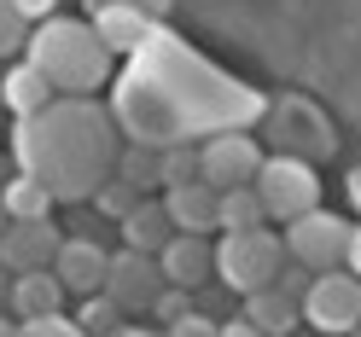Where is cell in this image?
<instances>
[{"label": "cell", "instance_id": "cell-1", "mask_svg": "<svg viewBox=\"0 0 361 337\" xmlns=\"http://www.w3.org/2000/svg\"><path fill=\"white\" fill-rule=\"evenodd\" d=\"M111 117L128 128L134 146L164 151L180 140L221 134V128H245L251 117H262V105L251 87L210 70L187 41L152 35L146 47L128 53V70L111 94Z\"/></svg>", "mask_w": 361, "mask_h": 337}, {"label": "cell", "instance_id": "cell-2", "mask_svg": "<svg viewBox=\"0 0 361 337\" xmlns=\"http://www.w3.org/2000/svg\"><path fill=\"white\" fill-rule=\"evenodd\" d=\"M12 151L24 174H35L59 204H76L99 192V181L117 169V128H111V110L87 105V94H71L18 117Z\"/></svg>", "mask_w": 361, "mask_h": 337}, {"label": "cell", "instance_id": "cell-3", "mask_svg": "<svg viewBox=\"0 0 361 337\" xmlns=\"http://www.w3.org/2000/svg\"><path fill=\"white\" fill-rule=\"evenodd\" d=\"M30 64H41V70L53 76L59 94H94V87L111 76V47L99 41L94 24H82V18H41L35 35L24 41Z\"/></svg>", "mask_w": 361, "mask_h": 337}, {"label": "cell", "instance_id": "cell-4", "mask_svg": "<svg viewBox=\"0 0 361 337\" xmlns=\"http://www.w3.org/2000/svg\"><path fill=\"white\" fill-rule=\"evenodd\" d=\"M286 262V239L280 233H262V227H245V233H228L216 244V274L228 291H262L274 285Z\"/></svg>", "mask_w": 361, "mask_h": 337}, {"label": "cell", "instance_id": "cell-5", "mask_svg": "<svg viewBox=\"0 0 361 337\" xmlns=\"http://www.w3.org/2000/svg\"><path fill=\"white\" fill-rule=\"evenodd\" d=\"M251 186L262 198L268 221H298V215H309L314 204H321V181H314V169L303 163V157H262Z\"/></svg>", "mask_w": 361, "mask_h": 337}, {"label": "cell", "instance_id": "cell-6", "mask_svg": "<svg viewBox=\"0 0 361 337\" xmlns=\"http://www.w3.org/2000/svg\"><path fill=\"white\" fill-rule=\"evenodd\" d=\"M298 308H303V326L344 337V331L361 326V279L350 274V267H326V274L309 279V291H303Z\"/></svg>", "mask_w": 361, "mask_h": 337}, {"label": "cell", "instance_id": "cell-7", "mask_svg": "<svg viewBox=\"0 0 361 337\" xmlns=\"http://www.w3.org/2000/svg\"><path fill=\"white\" fill-rule=\"evenodd\" d=\"M280 239H286V256H291V262H303V267H314V274H326V267H344L350 221H338V215H326L321 204H314L309 215L286 221Z\"/></svg>", "mask_w": 361, "mask_h": 337}, {"label": "cell", "instance_id": "cell-8", "mask_svg": "<svg viewBox=\"0 0 361 337\" xmlns=\"http://www.w3.org/2000/svg\"><path fill=\"white\" fill-rule=\"evenodd\" d=\"M164 285L169 279H164V267H157V256L134 250V244H123V250L111 256V267H105V297L117 303L123 314H152V297Z\"/></svg>", "mask_w": 361, "mask_h": 337}, {"label": "cell", "instance_id": "cell-9", "mask_svg": "<svg viewBox=\"0 0 361 337\" xmlns=\"http://www.w3.org/2000/svg\"><path fill=\"white\" fill-rule=\"evenodd\" d=\"M262 169V151L245 128H221V134H204V146H198V174H204L210 186H251Z\"/></svg>", "mask_w": 361, "mask_h": 337}, {"label": "cell", "instance_id": "cell-10", "mask_svg": "<svg viewBox=\"0 0 361 337\" xmlns=\"http://www.w3.org/2000/svg\"><path fill=\"white\" fill-rule=\"evenodd\" d=\"M53 256H59L53 215H41V221H6V233H0V267H6V274L53 267Z\"/></svg>", "mask_w": 361, "mask_h": 337}, {"label": "cell", "instance_id": "cell-11", "mask_svg": "<svg viewBox=\"0 0 361 337\" xmlns=\"http://www.w3.org/2000/svg\"><path fill=\"white\" fill-rule=\"evenodd\" d=\"M157 267H164V279H169V285L198 291V285L216 274V250H210V239H204V233H169V244L157 250Z\"/></svg>", "mask_w": 361, "mask_h": 337}, {"label": "cell", "instance_id": "cell-12", "mask_svg": "<svg viewBox=\"0 0 361 337\" xmlns=\"http://www.w3.org/2000/svg\"><path fill=\"white\" fill-rule=\"evenodd\" d=\"M105 267L111 256L99 250L94 239H59V256H53V274L71 297H87V291H105Z\"/></svg>", "mask_w": 361, "mask_h": 337}, {"label": "cell", "instance_id": "cell-13", "mask_svg": "<svg viewBox=\"0 0 361 337\" xmlns=\"http://www.w3.org/2000/svg\"><path fill=\"white\" fill-rule=\"evenodd\" d=\"M216 204H221V186H210L204 174L180 181V186H164V210L175 221V233H216Z\"/></svg>", "mask_w": 361, "mask_h": 337}, {"label": "cell", "instance_id": "cell-14", "mask_svg": "<svg viewBox=\"0 0 361 337\" xmlns=\"http://www.w3.org/2000/svg\"><path fill=\"white\" fill-rule=\"evenodd\" d=\"M94 30H99V41L111 53H134V47H146L157 35V18L134 12L128 0H105V6H94Z\"/></svg>", "mask_w": 361, "mask_h": 337}, {"label": "cell", "instance_id": "cell-15", "mask_svg": "<svg viewBox=\"0 0 361 337\" xmlns=\"http://www.w3.org/2000/svg\"><path fill=\"white\" fill-rule=\"evenodd\" d=\"M245 320L262 337H291L303 326V308H298V297H286L280 285H262V291H245Z\"/></svg>", "mask_w": 361, "mask_h": 337}, {"label": "cell", "instance_id": "cell-16", "mask_svg": "<svg viewBox=\"0 0 361 337\" xmlns=\"http://www.w3.org/2000/svg\"><path fill=\"white\" fill-rule=\"evenodd\" d=\"M64 297H71V291L59 285L53 267H30V274H12V297H6V308L18 314V320H35V314L64 308Z\"/></svg>", "mask_w": 361, "mask_h": 337}, {"label": "cell", "instance_id": "cell-17", "mask_svg": "<svg viewBox=\"0 0 361 337\" xmlns=\"http://www.w3.org/2000/svg\"><path fill=\"white\" fill-rule=\"evenodd\" d=\"M0 99H6L18 117H30V110H41V105H53L59 99V87H53V76L41 70V64H12L6 76H0Z\"/></svg>", "mask_w": 361, "mask_h": 337}, {"label": "cell", "instance_id": "cell-18", "mask_svg": "<svg viewBox=\"0 0 361 337\" xmlns=\"http://www.w3.org/2000/svg\"><path fill=\"white\" fill-rule=\"evenodd\" d=\"M123 244H134V250H164L169 244V233H175V221H169V210H164V198H140V204H134L123 221Z\"/></svg>", "mask_w": 361, "mask_h": 337}, {"label": "cell", "instance_id": "cell-19", "mask_svg": "<svg viewBox=\"0 0 361 337\" xmlns=\"http://www.w3.org/2000/svg\"><path fill=\"white\" fill-rule=\"evenodd\" d=\"M262 221H268V210H262L257 186H221V204H216L221 233H245V227H262Z\"/></svg>", "mask_w": 361, "mask_h": 337}, {"label": "cell", "instance_id": "cell-20", "mask_svg": "<svg viewBox=\"0 0 361 337\" xmlns=\"http://www.w3.org/2000/svg\"><path fill=\"white\" fill-rule=\"evenodd\" d=\"M0 204H6V215H12V221H41V215H53V204H59V198L41 186L35 174H18V181L0 192Z\"/></svg>", "mask_w": 361, "mask_h": 337}, {"label": "cell", "instance_id": "cell-21", "mask_svg": "<svg viewBox=\"0 0 361 337\" xmlns=\"http://www.w3.org/2000/svg\"><path fill=\"white\" fill-rule=\"evenodd\" d=\"M76 320L87 326V337H111V331H117V326L128 320V314H123L117 303H111L105 291H87V297H82V314H76Z\"/></svg>", "mask_w": 361, "mask_h": 337}, {"label": "cell", "instance_id": "cell-22", "mask_svg": "<svg viewBox=\"0 0 361 337\" xmlns=\"http://www.w3.org/2000/svg\"><path fill=\"white\" fill-rule=\"evenodd\" d=\"M140 186H134V181H123V174H105V181H99V192H94V204H99V215H111V221H123L134 204H140Z\"/></svg>", "mask_w": 361, "mask_h": 337}, {"label": "cell", "instance_id": "cell-23", "mask_svg": "<svg viewBox=\"0 0 361 337\" xmlns=\"http://www.w3.org/2000/svg\"><path fill=\"white\" fill-rule=\"evenodd\" d=\"M180 181H198V151L187 140L157 151V186H180Z\"/></svg>", "mask_w": 361, "mask_h": 337}, {"label": "cell", "instance_id": "cell-24", "mask_svg": "<svg viewBox=\"0 0 361 337\" xmlns=\"http://www.w3.org/2000/svg\"><path fill=\"white\" fill-rule=\"evenodd\" d=\"M111 174H123V181H134V186H157V151L152 146H128V151H117V169Z\"/></svg>", "mask_w": 361, "mask_h": 337}, {"label": "cell", "instance_id": "cell-25", "mask_svg": "<svg viewBox=\"0 0 361 337\" xmlns=\"http://www.w3.org/2000/svg\"><path fill=\"white\" fill-rule=\"evenodd\" d=\"M18 337H87V326L53 308V314H35V320H18Z\"/></svg>", "mask_w": 361, "mask_h": 337}, {"label": "cell", "instance_id": "cell-26", "mask_svg": "<svg viewBox=\"0 0 361 337\" xmlns=\"http://www.w3.org/2000/svg\"><path fill=\"white\" fill-rule=\"evenodd\" d=\"M180 314H192V291H187V285H164V291L152 297V320H157V326H175Z\"/></svg>", "mask_w": 361, "mask_h": 337}, {"label": "cell", "instance_id": "cell-27", "mask_svg": "<svg viewBox=\"0 0 361 337\" xmlns=\"http://www.w3.org/2000/svg\"><path fill=\"white\" fill-rule=\"evenodd\" d=\"M24 41H30V18L18 12L12 0H0V58H6V53H18Z\"/></svg>", "mask_w": 361, "mask_h": 337}, {"label": "cell", "instance_id": "cell-28", "mask_svg": "<svg viewBox=\"0 0 361 337\" xmlns=\"http://www.w3.org/2000/svg\"><path fill=\"white\" fill-rule=\"evenodd\" d=\"M309 279H314V267H303V262H291V256L280 262V274H274V285L286 291V297H298V303H303V291H309Z\"/></svg>", "mask_w": 361, "mask_h": 337}, {"label": "cell", "instance_id": "cell-29", "mask_svg": "<svg viewBox=\"0 0 361 337\" xmlns=\"http://www.w3.org/2000/svg\"><path fill=\"white\" fill-rule=\"evenodd\" d=\"M216 331H221V326L210 320V314H198V308H192V314H180L175 326H164V337H216Z\"/></svg>", "mask_w": 361, "mask_h": 337}, {"label": "cell", "instance_id": "cell-30", "mask_svg": "<svg viewBox=\"0 0 361 337\" xmlns=\"http://www.w3.org/2000/svg\"><path fill=\"white\" fill-rule=\"evenodd\" d=\"M12 6L24 12L30 24H41V18H53V12H59V0H12Z\"/></svg>", "mask_w": 361, "mask_h": 337}, {"label": "cell", "instance_id": "cell-31", "mask_svg": "<svg viewBox=\"0 0 361 337\" xmlns=\"http://www.w3.org/2000/svg\"><path fill=\"white\" fill-rule=\"evenodd\" d=\"M128 6H134V12H146V18H157V24H164V18H169V6H175V0H128Z\"/></svg>", "mask_w": 361, "mask_h": 337}, {"label": "cell", "instance_id": "cell-32", "mask_svg": "<svg viewBox=\"0 0 361 337\" xmlns=\"http://www.w3.org/2000/svg\"><path fill=\"white\" fill-rule=\"evenodd\" d=\"M344 267L361 279V227H350V250H344Z\"/></svg>", "mask_w": 361, "mask_h": 337}, {"label": "cell", "instance_id": "cell-33", "mask_svg": "<svg viewBox=\"0 0 361 337\" xmlns=\"http://www.w3.org/2000/svg\"><path fill=\"white\" fill-rule=\"evenodd\" d=\"M216 337H262V331H257V326H251V320H228V326H221V331H216Z\"/></svg>", "mask_w": 361, "mask_h": 337}, {"label": "cell", "instance_id": "cell-34", "mask_svg": "<svg viewBox=\"0 0 361 337\" xmlns=\"http://www.w3.org/2000/svg\"><path fill=\"white\" fill-rule=\"evenodd\" d=\"M0 337H18V314L12 308H0Z\"/></svg>", "mask_w": 361, "mask_h": 337}, {"label": "cell", "instance_id": "cell-35", "mask_svg": "<svg viewBox=\"0 0 361 337\" xmlns=\"http://www.w3.org/2000/svg\"><path fill=\"white\" fill-rule=\"evenodd\" d=\"M111 337H164V331H140V326H117Z\"/></svg>", "mask_w": 361, "mask_h": 337}, {"label": "cell", "instance_id": "cell-36", "mask_svg": "<svg viewBox=\"0 0 361 337\" xmlns=\"http://www.w3.org/2000/svg\"><path fill=\"white\" fill-rule=\"evenodd\" d=\"M6 297H12V274L0 267V308H6Z\"/></svg>", "mask_w": 361, "mask_h": 337}, {"label": "cell", "instance_id": "cell-37", "mask_svg": "<svg viewBox=\"0 0 361 337\" xmlns=\"http://www.w3.org/2000/svg\"><path fill=\"white\" fill-rule=\"evenodd\" d=\"M6 221H12V215H6V204H0V233H6Z\"/></svg>", "mask_w": 361, "mask_h": 337}, {"label": "cell", "instance_id": "cell-38", "mask_svg": "<svg viewBox=\"0 0 361 337\" xmlns=\"http://www.w3.org/2000/svg\"><path fill=\"white\" fill-rule=\"evenodd\" d=\"M87 6H105V0H87Z\"/></svg>", "mask_w": 361, "mask_h": 337}, {"label": "cell", "instance_id": "cell-39", "mask_svg": "<svg viewBox=\"0 0 361 337\" xmlns=\"http://www.w3.org/2000/svg\"><path fill=\"white\" fill-rule=\"evenodd\" d=\"M355 337H361V326H355Z\"/></svg>", "mask_w": 361, "mask_h": 337}]
</instances>
